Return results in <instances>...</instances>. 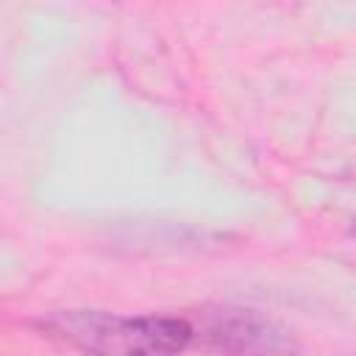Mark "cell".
<instances>
[{"mask_svg": "<svg viewBox=\"0 0 356 356\" xmlns=\"http://www.w3.org/2000/svg\"><path fill=\"white\" fill-rule=\"evenodd\" d=\"M42 328L83 356H175L195 334L181 317H128L97 309L56 312Z\"/></svg>", "mask_w": 356, "mask_h": 356, "instance_id": "1", "label": "cell"}, {"mask_svg": "<svg viewBox=\"0 0 356 356\" xmlns=\"http://www.w3.org/2000/svg\"><path fill=\"white\" fill-rule=\"evenodd\" d=\"M203 334L209 345L234 356H292L298 350L289 328L253 309H217L209 314Z\"/></svg>", "mask_w": 356, "mask_h": 356, "instance_id": "2", "label": "cell"}]
</instances>
